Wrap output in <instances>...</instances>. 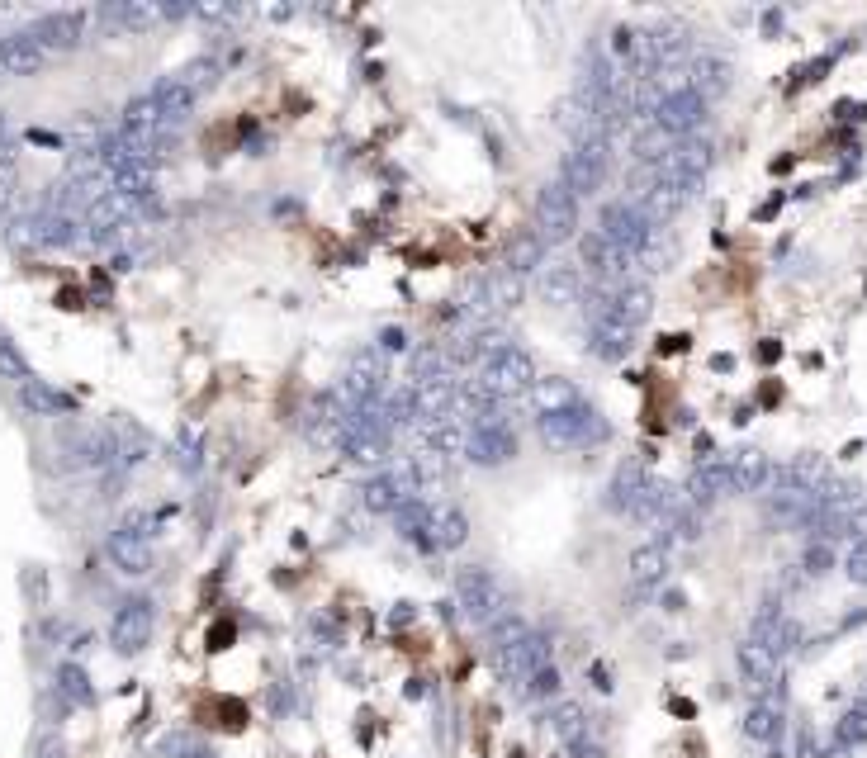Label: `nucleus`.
<instances>
[{"instance_id":"f257e3e1","label":"nucleus","mask_w":867,"mask_h":758,"mask_svg":"<svg viewBox=\"0 0 867 758\" xmlns=\"http://www.w3.org/2000/svg\"><path fill=\"white\" fill-rule=\"evenodd\" d=\"M389 441H394V422H389V413H384V403L375 398V403H365L361 413L346 417L342 427V455L346 460H356V465H375V460H384L389 455Z\"/></svg>"},{"instance_id":"f03ea898","label":"nucleus","mask_w":867,"mask_h":758,"mask_svg":"<svg viewBox=\"0 0 867 758\" xmlns=\"http://www.w3.org/2000/svg\"><path fill=\"white\" fill-rule=\"evenodd\" d=\"M455 597H460L465 616H470L479 631L498 626V621L512 612V593L503 588V578L488 574V569H460V574H455Z\"/></svg>"},{"instance_id":"7ed1b4c3","label":"nucleus","mask_w":867,"mask_h":758,"mask_svg":"<svg viewBox=\"0 0 867 758\" xmlns=\"http://www.w3.org/2000/svg\"><path fill=\"white\" fill-rule=\"evenodd\" d=\"M536 427H541V441H545V446H560V451L602 446V441L612 436L607 417L597 413V408H588V403H578V408H569V413H545V417H536Z\"/></svg>"},{"instance_id":"20e7f679","label":"nucleus","mask_w":867,"mask_h":758,"mask_svg":"<svg viewBox=\"0 0 867 758\" xmlns=\"http://www.w3.org/2000/svg\"><path fill=\"white\" fill-rule=\"evenodd\" d=\"M465 460L484 465V470H498L507 460H517V432H512V422L503 417V408H479L474 413Z\"/></svg>"},{"instance_id":"39448f33","label":"nucleus","mask_w":867,"mask_h":758,"mask_svg":"<svg viewBox=\"0 0 867 758\" xmlns=\"http://www.w3.org/2000/svg\"><path fill=\"white\" fill-rule=\"evenodd\" d=\"M531 233L541 237L545 247H564L578 237V199L564 190V181H550L536 195V209H531Z\"/></svg>"},{"instance_id":"423d86ee","label":"nucleus","mask_w":867,"mask_h":758,"mask_svg":"<svg viewBox=\"0 0 867 758\" xmlns=\"http://www.w3.org/2000/svg\"><path fill=\"white\" fill-rule=\"evenodd\" d=\"M597 233L607 237L612 247H621V252L645 256L659 228H654V218L645 214L635 199H612V204L602 209V218H597Z\"/></svg>"},{"instance_id":"0eeeda50","label":"nucleus","mask_w":867,"mask_h":758,"mask_svg":"<svg viewBox=\"0 0 867 758\" xmlns=\"http://www.w3.org/2000/svg\"><path fill=\"white\" fill-rule=\"evenodd\" d=\"M413 498H422V465H413V460H403L394 470L365 479V488H361L365 512H384V517H394L398 507L413 503Z\"/></svg>"},{"instance_id":"6e6552de","label":"nucleus","mask_w":867,"mask_h":758,"mask_svg":"<svg viewBox=\"0 0 867 758\" xmlns=\"http://www.w3.org/2000/svg\"><path fill=\"white\" fill-rule=\"evenodd\" d=\"M612 171V143H574V152H564L560 162V181L574 199H588L602 190Z\"/></svg>"},{"instance_id":"1a4fd4ad","label":"nucleus","mask_w":867,"mask_h":758,"mask_svg":"<svg viewBox=\"0 0 867 758\" xmlns=\"http://www.w3.org/2000/svg\"><path fill=\"white\" fill-rule=\"evenodd\" d=\"M152 631H157V607L147 597H128L109 621V645L119 654H143L152 645Z\"/></svg>"},{"instance_id":"9d476101","label":"nucleus","mask_w":867,"mask_h":758,"mask_svg":"<svg viewBox=\"0 0 867 758\" xmlns=\"http://www.w3.org/2000/svg\"><path fill=\"white\" fill-rule=\"evenodd\" d=\"M86 10H48V15H38L34 24H29V38H34L43 53H72V48H81V38H86Z\"/></svg>"},{"instance_id":"9b49d317","label":"nucleus","mask_w":867,"mask_h":758,"mask_svg":"<svg viewBox=\"0 0 867 758\" xmlns=\"http://www.w3.org/2000/svg\"><path fill=\"white\" fill-rule=\"evenodd\" d=\"M706 119V100L697 91H678V95H664L659 105H654L650 124L659 128V133H669L673 143H683V138H692L697 128H702Z\"/></svg>"},{"instance_id":"f8f14e48","label":"nucleus","mask_w":867,"mask_h":758,"mask_svg":"<svg viewBox=\"0 0 867 758\" xmlns=\"http://www.w3.org/2000/svg\"><path fill=\"white\" fill-rule=\"evenodd\" d=\"M735 659H740V678L754 697H777V692H782V659H777L768 645H759L754 635L735 650Z\"/></svg>"},{"instance_id":"ddd939ff","label":"nucleus","mask_w":867,"mask_h":758,"mask_svg":"<svg viewBox=\"0 0 867 758\" xmlns=\"http://www.w3.org/2000/svg\"><path fill=\"white\" fill-rule=\"evenodd\" d=\"M687 503L706 507V503H721L725 493H735V474H730V460H702L692 479H687Z\"/></svg>"},{"instance_id":"4468645a","label":"nucleus","mask_w":867,"mask_h":758,"mask_svg":"<svg viewBox=\"0 0 867 758\" xmlns=\"http://www.w3.org/2000/svg\"><path fill=\"white\" fill-rule=\"evenodd\" d=\"M650 484H654V479L645 474V465L626 460V465L612 474V484H607V507H612V512H626V517H635V507L645 503Z\"/></svg>"},{"instance_id":"2eb2a0df","label":"nucleus","mask_w":867,"mask_h":758,"mask_svg":"<svg viewBox=\"0 0 867 758\" xmlns=\"http://www.w3.org/2000/svg\"><path fill=\"white\" fill-rule=\"evenodd\" d=\"M626 574H631L635 597H650L654 588H664V578H669V550H664V545H640V550H631Z\"/></svg>"},{"instance_id":"dca6fc26","label":"nucleus","mask_w":867,"mask_h":758,"mask_svg":"<svg viewBox=\"0 0 867 758\" xmlns=\"http://www.w3.org/2000/svg\"><path fill=\"white\" fill-rule=\"evenodd\" d=\"M166 5H152V0H119V5H105L100 10V24H109V29H119V34H143V29H152V24H162Z\"/></svg>"},{"instance_id":"f3484780","label":"nucleus","mask_w":867,"mask_h":758,"mask_svg":"<svg viewBox=\"0 0 867 758\" xmlns=\"http://www.w3.org/2000/svg\"><path fill=\"white\" fill-rule=\"evenodd\" d=\"M109 560H114V569L128 578H143L152 574V541H143V536H133V531H109Z\"/></svg>"},{"instance_id":"a211bd4d","label":"nucleus","mask_w":867,"mask_h":758,"mask_svg":"<svg viewBox=\"0 0 867 758\" xmlns=\"http://www.w3.org/2000/svg\"><path fill=\"white\" fill-rule=\"evenodd\" d=\"M43 62H48V53L29 38V29L0 38V72L5 76H34V72H43Z\"/></svg>"},{"instance_id":"6ab92c4d","label":"nucleus","mask_w":867,"mask_h":758,"mask_svg":"<svg viewBox=\"0 0 867 758\" xmlns=\"http://www.w3.org/2000/svg\"><path fill=\"white\" fill-rule=\"evenodd\" d=\"M394 526L398 536L408 545H417V550H436V507L422 503V498H413V503H403L394 512Z\"/></svg>"},{"instance_id":"aec40b11","label":"nucleus","mask_w":867,"mask_h":758,"mask_svg":"<svg viewBox=\"0 0 867 758\" xmlns=\"http://www.w3.org/2000/svg\"><path fill=\"white\" fill-rule=\"evenodd\" d=\"M152 95H157V105H162V119H166V128H171V133L190 124V114H195V100H199V95L185 86L181 76H162V81L152 86Z\"/></svg>"},{"instance_id":"412c9836","label":"nucleus","mask_w":867,"mask_h":758,"mask_svg":"<svg viewBox=\"0 0 867 758\" xmlns=\"http://www.w3.org/2000/svg\"><path fill=\"white\" fill-rule=\"evenodd\" d=\"M578 294H583V266H574V261H550L541 271V299L545 304H578Z\"/></svg>"},{"instance_id":"4be33fe9","label":"nucleus","mask_w":867,"mask_h":758,"mask_svg":"<svg viewBox=\"0 0 867 758\" xmlns=\"http://www.w3.org/2000/svg\"><path fill=\"white\" fill-rule=\"evenodd\" d=\"M545 256H550V247H545L541 237L531 233V228H522V233L512 237L507 242V252H503V271L507 275H536V271H545Z\"/></svg>"},{"instance_id":"5701e85b","label":"nucleus","mask_w":867,"mask_h":758,"mask_svg":"<svg viewBox=\"0 0 867 758\" xmlns=\"http://www.w3.org/2000/svg\"><path fill=\"white\" fill-rule=\"evenodd\" d=\"M19 403L29 408V413H38V417H67V413H76V403L62 389H53L48 379H24L19 384Z\"/></svg>"},{"instance_id":"b1692460","label":"nucleus","mask_w":867,"mask_h":758,"mask_svg":"<svg viewBox=\"0 0 867 758\" xmlns=\"http://www.w3.org/2000/svg\"><path fill=\"white\" fill-rule=\"evenodd\" d=\"M531 403H536V417H545V413H569V408H578V403H583V394H578L574 384H569V379H541L536 375V384H531Z\"/></svg>"},{"instance_id":"393cba45","label":"nucleus","mask_w":867,"mask_h":758,"mask_svg":"<svg viewBox=\"0 0 867 758\" xmlns=\"http://www.w3.org/2000/svg\"><path fill=\"white\" fill-rule=\"evenodd\" d=\"M635 346V332L621 323H588V351L602 361H626Z\"/></svg>"},{"instance_id":"a878e982","label":"nucleus","mask_w":867,"mask_h":758,"mask_svg":"<svg viewBox=\"0 0 867 758\" xmlns=\"http://www.w3.org/2000/svg\"><path fill=\"white\" fill-rule=\"evenodd\" d=\"M744 735L754 744H773L782 735V697H759L744 711Z\"/></svg>"},{"instance_id":"bb28decb","label":"nucleus","mask_w":867,"mask_h":758,"mask_svg":"<svg viewBox=\"0 0 867 758\" xmlns=\"http://www.w3.org/2000/svg\"><path fill=\"white\" fill-rule=\"evenodd\" d=\"M422 436H427V451H432L436 460H451V455H465L470 427L451 413V417H441V422H432V427H422Z\"/></svg>"},{"instance_id":"cd10ccee","label":"nucleus","mask_w":867,"mask_h":758,"mask_svg":"<svg viewBox=\"0 0 867 758\" xmlns=\"http://www.w3.org/2000/svg\"><path fill=\"white\" fill-rule=\"evenodd\" d=\"M550 725H555V735H560V744L569 749V754H578V749H588V716H583V706L578 702H555V716H550Z\"/></svg>"},{"instance_id":"c85d7f7f","label":"nucleus","mask_w":867,"mask_h":758,"mask_svg":"<svg viewBox=\"0 0 867 758\" xmlns=\"http://www.w3.org/2000/svg\"><path fill=\"white\" fill-rule=\"evenodd\" d=\"M730 474H735V493H759V488L773 484V465L759 451H740L730 460Z\"/></svg>"},{"instance_id":"c756f323","label":"nucleus","mask_w":867,"mask_h":758,"mask_svg":"<svg viewBox=\"0 0 867 758\" xmlns=\"http://www.w3.org/2000/svg\"><path fill=\"white\" fill-rule=\"evenodd\" d=\"M109 436H114V455H119V470H133V465H143L147 451H152V446H147V436H143V427H133V422H124V417H119V422L109 427Z\"/></svg>"},{"instance_id":"7c9ffc66","label":"nucleus","mask_w":867,"mask_h":758,"mask_svg":"<svg viewBox=\"0 0 867 758\" xmlns=\"http://www.w3.org/2000/svg\"><path fill=\"white\" fill-rule=\"evenodd\" d=\"M57 697L67 706H95V687H91V673L81 664H62L57 668Z\"/></svg>"},{"instance_id":"2f4dec72","label":"nucleus","mask_w":867,"mask_h":758,"mask_svg":"<svg viewBox=\"0 0 867 758\" xmlns=\"http://www.w3.org/2000/svg\"><path fill=\"white\" fill-rule=\"evenodd\" d=\"M725 72H730V67H725L721 57H697V62H692V76H687V86L702 95V100H711V95L725 91V81H730Z\"/></svg>"},{"instance_id":"473e14b6","label":"nucleus","mask_w":867,"mask_h":758,"mask_svg":"<svg viewBox=\"0 0 867 758\" xmlns=\"http://www.w3.org/2000/svg\"><path fill=\"white\" fill-rule=\"evenodd\" d=\"M470 541V517L460 507H441L436 512V550H460Z\"/></svg>"},{"instance_id":"72a5a7b5","label":"nucleus","mask_w":867,"mask_h":758,"mask_svg":"<svg viewBox=\"0 0 867 758\" xmlns=\"http://www.w3.org/2000/svg\"><path fill=\"white\" fill-rule=\"evenodd\" d=\"M157 754L162 758H199L204 754V740H199L195 730H171V735L157 740Z\"/></svg>"},{"instance_id":"f704fd0d","label":"nucleus","mask_w":867,"mask_h":758,"mask_svg":"<svg viewBox=\"0 0 867 758\" xmlns=\"http://www.w3.org/2000/svg\"><path fill=\"white\" fill-rule=\"evenodd\" d=\"M176 451H181L185 470H199V455H204V441H199V422H181L176 432Z\"/></svg>"},{"instance_id":"c9c22d12","label":"nucleus","mask_w":867,"mask_h":758,"mask_svg":"<svg viewBox=\"0 0 867 758\" xmlns=\"http://www.w3.org/2000/svg\"><path fill=\"white\" fill-rule=\"evenodd\" d=\"M34 758H67V740H62L57 730L38 735V740H34Z\"/></svg>"},{"instance_id":"e433bc0d","label":"nucleus","mask_w":867,"mask_h":758,"mask_svg":"<svg viewBox=\"0 0 867 758\" xmlns=\"http://www.w3.org/2000/svg\"><path fill=\"white\" fill-rule=\"evenodd\" d=\"M844 569H849L853 583H867V541H858L849 550V560H844Z\"/></svg>"},{"instance_id":"4c0bfd02","label":"nucleus","mask_w":867,"mask_h":758,"mask_svg":"<svg viewBox=\"0 0 867 758\" xmlns=\"http://www.w3.org/2000/svg\"><path fill=\"white\" fill-rule=\"evenodd\" d=\"M10 199H15V166L5 157V162H0V209H10Z\"/></svg>"},{"instance_id":"58836bf2","label":"nucleus","mask_w":867,"mask_h":758,"mask_svg":"<svg viewBox=\"0 0 867 758\" xmlns=\"http://www.w3.org/2000/svg\"><path fill=\"white\" fill-rule=\"evenodd\" d=\"M380 351L389 356V351H408V332L403 327H384L380 332Z\"/></svg>"},{"instance_id":"ea45409f","label":"nucleus","mask_w":867,"mask_h":758,"mask_svg":"<svg viewBox=\"0 0 867 758\" xmlns=\"http://www.w3.org/2000/svg\"><path fill=\"white\" fill-rule=\"evenodd\" d=\"M825 569H830V550H825V545H811V550H806V574H825Z\"/></svg>"},{"instance_id":"a19ab883","label":"nucleus","mask_w":867,"mask_h":758,"mask_svg":"<svg viewBox=\"0 0 867 758\" xmlns=\"http://www.w3.org/2000/svg\"><path fill=\"white\" fill-rule=\"evenodd\" d=\"M574 758H607V754H602V749H597V744H588V749H578Z\"/></svg>"},{"instance_id":"79ce46f5","label":"nucleus","mask_w":867,"mask_h":758,"mask_svg":"<svg viewBox=\"0 0 867 758\" xmlns=\"http://www.w3.org/2000/svg\"><path fill=\"white\" fill-rule=\"evenodd\" d=\"M199 758H218V754H209V749H204V754H199Z\"/></svg>"}]
</instances>
